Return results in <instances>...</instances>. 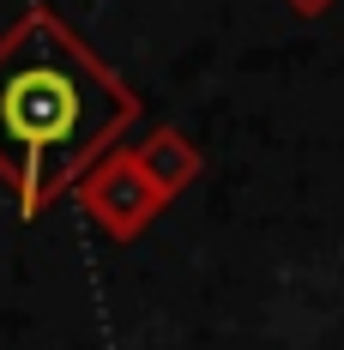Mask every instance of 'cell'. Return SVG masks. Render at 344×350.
Wrapping results in <instances>:
<instances>
[{
    "instance_id": "obj_1",
    "label": "cell",
    "mask_w": 344,
    "mask_h": 350,
    "mask_svg": "<svg viewBox=\"0 0 344 350\" xmlns=\"http://www.w3.org/2000/svg\"><path fill=\"white\" fill-rule=\"evenodd\" d=\"M133 115V91L61 18L31 12L0 42V181L25 217L79 187Z\"/></svg>"
},
{
    "instance_id": "obj_2",
    "label": "cell",
    "mask_w": 344,
    "mask_h": 350,
    "mask_svg": "<svg viewBox=\"0 0 344 350\" xmlns=\"http://www.w3.org/2000/svg\"><path fill=\"white\" fill-rule=\"evenodd\" d=\"M79 206L91 211V217L103 224L115 242H133L139 230H145L157 211L170 206V193L145 175L139 151H115V157H97V163H91V175L79 181Z\"/></svg>"
},
{
    "instance_id": "obj_4",
    "label": "cell",
    "mask_w": 344,
    "mask_h": 350,
    "mask_svg": "<svg viewBox=\"0 0 344 350\" xmlns=\"http://www.w3.org/2000/svg\"><path fill=\"white\" fill-rule=\"evenodd\" d=\"M284 6H290V12H302V18H320L332 0H284Z\"/></svg>"
},
{
    "instance_id": "obj_3",
    "label": "cell",
    "mask_w": 344,
    "mask_h": 350,
    "mask_svg": "<svg viewBox=\"0 0 344 350\" xmlns=\"http://www.w3.org/2000/svg\"><path fill=\"white\" fill-rule=\"evenodd\" d=\"M139 163H145V175L175 200V193L200 175V151L181 139L175 127H157V133H145V145H139Z\"/></svg>"
}]
</instances>
